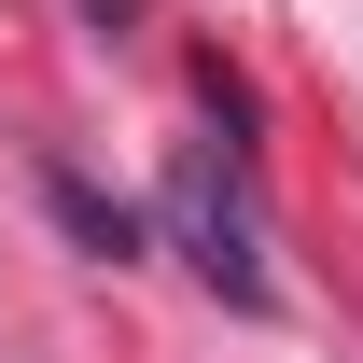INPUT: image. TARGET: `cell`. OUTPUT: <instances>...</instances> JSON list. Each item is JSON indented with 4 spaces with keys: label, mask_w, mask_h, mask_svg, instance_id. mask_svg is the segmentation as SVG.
Returning a JSON list of instances; mask_svg holds the SVG:
<instances>
[{
    "label": "cell",
    "mask_w": 363,
    "mask_h": 363,
    "mask_svg": "<svg viewBox=\"0 0 363 363\" xmlns=\"http://www.w3.org/2000/svg\"><path fill=\"white\" fill-rule=\"evenodd\" d=\"M43 196H56V224L84 238L98 266H126V252H140V210H112V196H98V182H84V168H43Z\"/></svg>",
    "instance_id": "cell-2"
},
{
    "label": "cell",
    "mask_w": 363,
    "mask_h": 363,
    "mask_svg": "<svg viewBox=\"0 0 363 363\" xmlns=\"http://www.w3.org/2000/svg\"><path fill=\"white\" fill-rule=\"evenodd\" d=\"M154 224H168V252L224 308H279V266H266V224H252V196H238V154H168V182H154Z\"/></svg>",
    "instance_id": "cell-1"
}]
</instances>
